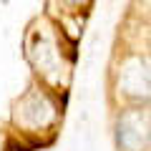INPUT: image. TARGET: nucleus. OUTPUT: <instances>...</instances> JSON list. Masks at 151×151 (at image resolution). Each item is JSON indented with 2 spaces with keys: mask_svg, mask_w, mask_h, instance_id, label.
I'll return each mask as SVG.
<instances>
[{
  "mask_svg": "<svg viewBox=\"0 0 151 151\" xmlns=\"http://www.w3.org/2000/svg\"><path fill=\"white\" fill-rule=\"evenodd\" d=\"M73 3H81V0H73Z\"/></svg>",
  "mask_w": 151,
  "mask_h": 151,
  "instance_id": "f03ea898",
  "label": "nucleus"
},
{
  "mask_svg": "<svg viewBox=\"0 0 151 151\" xmlns=\"http://www.w3.org/2000/svg\"><path fill=\"white\" fill-rule=\"evenodd\" d=\"M8 151H25V149H23L20 144H10V146H8Z\"/></svg>",
  "mask_w": 151,
  "mask_h": 151,
  "instance_id": "f257e3e1",
  "label": "nucleus"
}]
</instances>
